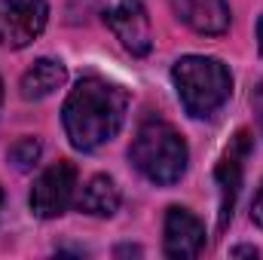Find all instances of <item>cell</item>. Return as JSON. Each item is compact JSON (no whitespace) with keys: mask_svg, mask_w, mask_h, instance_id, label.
Returning <instances> with one entry per match:
<instances>
[{"mask_svg":"<svg viewBox=\"0 0 263 260\" xmlns=\"http://www.w3.org/2000/svg\"><path fill=\"white\" fill-rule=\"evenodd\" d=\"M73 190H77V169L67 159H62L37 178V184L31 190V211L43 220H52L70 208Z\"/></svg>","mask_w":263,"mask_h":260,"instance_id":"cell-6","label":"cell"},{"mask_svg":"<svg viewBox=\"0 0 263 260\" xmlns=\"http://www.w3.org/2000/svg\"><path fill=\"white\" fill-rule=\"evenodd\" d=\"M49 22L46 0H0V46L25 49L34 43Z\"/></svg>","mask_w":263,"mask_h":260,"instance_id":"cell-5","label":"cell"},{"mask_svg":"<svg viewBox=\"0 0 263 260\" xmlns=\"http://www.w3.org/2000/svg\"><path fill=\"white\" fill-rule=\"evenodd\" d=\"M178 18L193 28L196 34L217 37L230 28V6L227 0H172Z\"/></svg>","mask_w":263,"mask_h":260,"instance_id":"cell-9","label":"cell"},{"mask_svg":"<svg viewBox=\"0 0 263 260\" xmlns=\"http://www.w3.org/2000/svg\"><path fill=\"white\" fill-rule=\"evenodd\" d=\"M0 211H3V190H0Z\"/></svg>","mask_w":263,"mask_h":260,"instance_id":"cell-18","label":"cell"},{"mask_svg":"<svg viewBox=\"0 0 263 260\" xmlns=\"http://www.w3.org/2000/svg\"><path fill=\"white\" fill-rule=\"evenodd\" d=\"M251 107H254V114H257V126L263 132V80L257 83V89L251 92Z\"/></svg>","mask_w":263,"mask_h":260,"instance_id":"cell-13","label":"cell"},{"mask_svg":"<svg viewBox=\"0 0 263 260\" xmlns=\"http://www.w3.org/2000/svg\"><path fill=\"white\" fill-rule=\"evenodd\" d=\"M251 220L257 227H263V184H260V190H257V196H254V202H251Z\"/></svg>","mask_w":263,"mask_h":260,"instance_id":"cell-14","label":"cell"},{"mask_svg":"<svg viewBox=\"0 0 263 260\" xmlns=\"http://www.w3.org/2000/svg\"><path fill=\"white\" fill-rule=\"evenodd\" d=\"M37 159H40V141H37V138H18V141L9 147V162H12L18 172L34 169Z\"/></svg>","mask_w":263,"mask_h":260,"instance_id":"cell-12","label":"cell"},{"mask_svg":"<svg viewBox=\"0 0 263 260\" xmlns=\"http://www.w3.org/2000/svg\"><path fill=\"white\" fill-rule=\"evenodd\" d=\"M67 80V67L55 59H37L22 73V98L25 101H43L52 92H59Z\"/></svg>","mask_w":263,"mask_h":260,"instance_id":"cell-10","label":"cell"},{"mask_svg":"<svg viewBox=\"0 0 263 260\" xmlns=\"http://www.w3.org/2000/svg\"><path fill=\"white\" fill-rule=\"evenodd\" d=\"M260 251L257 248H251V245H239V248H233L230 251V257H257Z\"/></svg>","mask_w":263,"mask_h":260,"instance_id":"cell-15","label":"cell"},{"mask_svg":"<svg viewBox=\"0 0 263 260\" xmlns=\"http://www.w3.org/2000/svg\"><path fill=\"white\" fill-rule=\"evenodd\" d=\"M120 202H123V196H120V187L114 184V178L95 175L83 187V193L77 199V208L86 214H95V217H110V214H117Z\"/></svg>","mask_w":263,"mask_h":260,"instance_id":"cell-11","label":"cell"},{"mask_svg":"<svg viewBox=\"0 0 263 260\" xmlns=\"http://www.w3.org/2000/svg\"><path fill=\"white\" fill-rule=\"evenodd\" d=\"M251 153V132L239 129L236 138L227 144L217 169H214V181L220 190V230H227V224L233 220V208L242 190V175H245V159Z\"/></svg>","mask_w":263,"mask_h":260,"instance_id":"cell-7","label":"cell"},{"mask_svg":"<svg viewBox=\"0 0 263 260\" xmlns=\"http://www.w3.org/2000/svg\"><path fill=\"white\" fill-rule=\"evenodd\" d=\"M172 80H175L184 110L196 120L217 114L233 92V73L220 59H208V55L178 59L172 67Z\"/></svg>","mask_w":263,"mask_h":260,"instance_id":"cell-2","label":"cell"},{"mask_svg":"<svg viewBox=\"0 0 263 260\" xmlns=\"http://www.w3.org/2000/svg\"><path fill=\"white\" fill-rule=\"evenodd\" d=\"M0 104H3V83H0Z\"/></svg>","mask_w":263,"mask_h":260,"instance_id":"cell-17","label":"cell"},{"mask_svg":"<svg viewBox=\"0 0 263 260\" xmlns=\"http://www.w3.org/2000/svg\"><path fill=\"white\" fill-rule=\"evenodd\" d=\"M257 49H260V55H263V15H260V22H257Z\"/></svg>","mask_w":263,"mask_h":260,"instance_id":"cell-16","label":"cell"},{"mask_svg":"<svg viewBox=\"0 0 263 260\" xmlns=\"http://www.w3.org/2000/svg\"><path fill=\"white\" fill-rule=\"evenodd\" d=\"M129 107L126 89L101 77H83L65 101L62 123L77 150H98L123 129Z\"/></svg>","mask_w":263,"mask_h":260,"instance_id":"cell-1","label":"cell"},{"mask_svg":"<svg viewBox=\"0 0 263 260\" xmlns=\"http://www.w3.org/2000/svg\"><path fill=\"white\" fill-rule=\"evenodd\" d=\"M98 12L104 25L114 31V37L123 43V49L135 59H144L153 49V34H150V18L141 0H98Z\"/></svg>","mask_w":263,"mask_h":260,"instance_id":"cell-4","label":"cell"},{"mask_svg":"<svg viewBox=\"0 0 263 260\" xmlns=\"http://www.w3.org/2000/svg\"><path fill=\"white\" fill-rule=\"evenodd\" d=\"M129 159L147 181L168 187V184H178L184 178L190 153H187V144L175 126H168L162 120H147L132 141Z\"/></svg>","mask_w":263,"mask_h":260,"instance_id":"cell-3","label":"cell"},{"mask_svg":"<svg viewBox=\"0 0 263 260\" xmlns=\"http://www.w3.org/2000/svg\"><path fill=\"white\" fill-rule=\"evenodd\" d=\"M162 248L175 260L199 257L205 248V227L193 211L172 205L165 214V230H162Z\"/></svg>","mask_w":263,"mask_h":260,"instance_id":"cell-8","label":"cell"}]
</instances>
